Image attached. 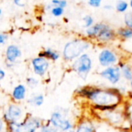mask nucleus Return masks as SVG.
Instances as JSON below:
<instances>
[{"instance_id": "nucleus-11", "label": "nucleus", "mask_w": 132, "mask_h": 132, "mask_svg": "<svg viewBox=\"0 0 132 132\" xmlns=\"http://www.w3.org/2000/svg\"><path fill=\"white\" fill-rule=\"evenodd\" d=\"M25 95H26V87L23 85L19 84L14 88L12 92V97L15 100L21 101L24 99Z\"/></svg>"}, {"instance_id": "nucleus-3", "label": "nucleus", "mask_w": 132, "mask_h": 132, "mask_svg": "<svg viewBox=\"0 0 132 132\" xmlns=\"http://www.w3.org/2000/svg\"><path fill=\"white\" fill-rule=\"evenodd\" d=\"M92 67V62L87 54H82L73 63V67L80 78L86 80Z\"/></svg>"}, {"instance_id": "nucleus-8", "label": "nucleus", "mask_w": 132, "mask_h": 132, "mask_svg": "<svg viewBox=\"0 0 132 132\" xmlns=\"http://www.w3.org/2000/svg\"><path fill=\"white\" fill-rule=\"evenodd\" d=\"M100 63L104 67L113 65L117 61L115 54L109 50H104L99 55Z\"/></svg>"}, {"instance_id": "nucleus-5", "label": "nucleus", "mask_w": 132, "mask_h": 132, "mask_svg": "<svg viewBox=\"0 0 132 132\" xmlns=\"http://www.w3.org/2000/svg\"><path fill=\"white\" fill-rule=\"evenodd\" d=\"M50 122L54 128H59L64 131H67L69 130H71L72 128V125L70 122V121L66 119L59 112H54L51 115Z\"/></svg>"}, {"instance_id": "nucleus-22", "label": "nucleus", "mask_w": 132, "mask_h": 132, "mask_svg": "<svg viewBox=\"0 0 132 132\" xmlns=\"http://www.w3.org/2000/svg\"><path fill=\"white\" fill-rule=\"evenodd\" d=\"M27 84H28L29 87L33 88V87H35L37 86V84H38V80H37L36 79L33 78V77H30V78H29V79L27 80Z\"/></svg>"}, {"instance_id": "nucleus-12", "label": "nucleus", "mask_w": 132, "mask_h": 132, "mask_svg": "<svg viewBox=\"0 0 132 132\" xmlns=\"http://www.w3.org/2000/svg\"><path fill=\"white\" fill-rule=\"evenodd\" d=\"M108 26L105 24H102V23L96 24L94 26H91L88 29H87V34L90 36H97L101 31H102L104 29L108 28Z\"/></svg>"}, {"instance_id": "nucleus-29", "label": "nucleus", "mask_w": 132, "mask_h": 132, "mask_svg": "<svg viewBox=\"0 0 132 132\" xmlns=\"http://www.w3.org/2000/svg\"><path fill=\"white\" fill-rule=\"evenodd\" d=\"M128 114H129V117H130L131 120L132 121V104L128 108Z\"/></svg>"}, {"instance_id": "nucleus-9", "label": "nucleus", "mask_w": 132, "mask_h": 132, "mask_svg": "<svg viewBox=\"0 0 132 132\" xmlns=\"http://www.w3.org/2000/svg\"><path fill=\"white\" fill-rule=\"evenodd\" d=\"M22 115V110L16 105H10L7 110L5 118L9 121H16ZM12 121V122H13Z\"/></svg>"}, {"instance_id": "nucleus-2", "label": "nucleus", "mask_w": 132, "mask_h": 132, "mask_svg": "<svg viewBox=\"0 0 132 132\" xmlns=\"http://www.w3.org/2000/svg\"><path fill=\"white\" fill-rule=\"evenodd\" d=\"M89 47V43L86 41L76 39L66 44L63 50V56L67 60H73Z\"/></svg>"}, {"instance_id": "nucleus-28", "label": "nucleus", "mask_w": 132, "mask_h": 132, "mask_svg": "<svg viewBox=\"0 0 132 132\" xmlns=\"http://www.w3.org/2000/svg\"><path fill=\"white\" fill-rule=\"evenodd\" d=\"M14 3L18 6H24V4L21 3V0H14Z\"/></svg>"}, {"instance_id": "nucleus-18", "label": "nucleus", "mask_w": 132, "mask_h": 132, "mask_svg": "<svg viewBox=\"0 0 132 132\" xmlns=\"http://www.w3.org/2000/svg\"><path fill=\"white\" fill-rule=\"evenodd\" d=\"M128 6V3H127L126 2H125V1H119V2L117 3L116 8H117V10H118V12H125V11L127 10Z\"/></svg>"}, {"instance_id": "nucleus-31", "label": "nucleus", "mask_w": 132, "mask_h": 132, "mask_svg": "<svg viewBox=\"0 0 132 132\" xmlns=\"http://www.w3.org/2000/svg\"><path fill=\"white\" fill-rule=\"evenodd\" d=\"M130 5H131V7L132 8V0H131V3H130Z\"/></svg>"}, {"instance_id": "nucleus-24", "label": "nucleus", "mask_w": 132, "mask_h": 132, "mask_svg": "<svg viewBox=\"0 0 132 132\" xmlns=\"http://www.w3.org/2000/svg\"><path fill=\"white\" fill-rule=\"evenodd\" d=\"M52 2H53V4H54L57 6L62 7V8H64L67 6V1H65V0H53Z\"/></svg>"}, {"instance_id": "nucleus-25", "label": "nucleus", "mask_w": 132, "mask_h": 132, "mask_svg": "<svg viewBox=\"0 0 132 132\" xmlns=\"http://www.w3.org/2000/svg\"><path fill=\"white\" fill-rule=\"evenodd\" d=\"M40 132H57L56 128L51 126H43L41 128Z\"/></svg>"}, {"instance_id": "nucleus-27", "label": "nucleus", "mask_w": 132, "mask_h": 132, "mask_svg": "<svg viewBox=\"0 0 132 132\" xmlns=\"http://www.w3.org/2000/svg\"><path fill=\"white\" fill-rule=\"evenodd\" d=\"M7 38H8V36L6 35H5L3 33H1L0 34V43L1 44H4L5 41L7 39Z\"/></svg>"}, {"instance_id": "nucleus-30", "label": "nucleus", "mask_w": 132, "mask_h": 132, "mask_svg": "<svg viewBox=\"0 0 132 132\" xmlns=\"http://www.w3.org/2000/svg\"><path fill=\"white\" fill-rule=\"evenodd\" d=\"M5 77V72L3 70H0V80H2Z\"/></svg>"}, {"instance_id": "nucleus-13", "label": "nucleus", "mask_w": 132, "mask_h": 132, "mask_svg": "<svg viewBox=\"0 0 132 132\" xmlns=\"http://www.w3.org/2000/svg\"><path fill=\"white\" fill-rule=\"evenodd\" d=\"M114 32L109 29V27L104 29L102 31H101L99 32V34L97 35V37L99 39L102 40V41H108L110 39H111L114 37Z\"/></svg>"}, {"instance_id": "nucleus-17", "label": "nucleus", "mask_w": 132, "mask_h": 132, "mask_svg": "<svg viewBox=\"0 0 132 132\" xmlns=\"http://www.w3.org/2000/svg\"><path fill=\"white\" fill-rule=\"evenodd\" d=\"M77 132H94V128L89 123H83L78 127Z\"/></svg>"}, {"instance_id": "nucleus-19", "label": "nucleus", "mask_w": 132, "mask_h": 132, "mask_svg": "<svg viewBox=\"0 0 132 132\" xmlns=\"http://www.w3.org/2000/svg\"><path fill=\"white\" fill-rule=\"evenodd\" d=\"M125 22L129 29H132V12H128L125 14Z\"/></svg>"}, {"instance_id": "nucleus-32", "label": "nucleus", "mask_w": 132, "mask_h": 132, "mask_svg": "<svg viewBox=\"0 0 132 132\" xmlns=\"http://www.w3.org/2000/svg\"><path fill=\"white\" fill-rule=\"evenodd\" d=\"M131 87H132V80H131Z\"/></svg>"}, {"instance_id": "nucleus-10", "label": "nucleus", "mask_w": 132, "mask_h": 132, "mask_svg": "<svg viewBox=\"0 0 132 132\" xmlns=\"http://www.w3.org/2000/svg\"><path fill=\"white\" fill-rule=\"evenodd\" d=\"M21 56V51L15 45H10L6 50V59L9 62L13 63L15 60Z\"/></svg>"}, {"instance_id": "nucleus-16", "label": "nucleus", "mask_w": 132, "mask_h": 132, "mask_svg": "<svg viewBox=\"0 0 132 132\" xmlns=\"http://www.w3.org/2000/svg\"><path fill=\"white\" fill-rule=\"evenodd\" d=\"M121 72L125 79L132 80V70L129 66L123 65L121 67Z\"/></svg>"}, {"instance_id": "nucleus-4", "label": "nucleus", "mask_w": 132, "mask_h": 132, "mask_svg": "<svg viewBox=\"0 0 132 132\" xmlns=\"http://www.w3.org/2000/svg\"><path fill=\"white\" fill-rule=\"evenodd\" d=\"M40 126V121L36 118H30L22 123L12 122L9 125L11 132H34Z\"/></svg>"}, {"instance_id": "nucleus-21", "label": "nucleus", "mask_w": 132, "mask_h": 132, "mask_svg": "<svg viewBox=\"0 0 132 132\" xmlns=\"http://www.w3.org/2000/svg\"><path fill=\"white\" fill-rule=\"evenodd\" d=\"M51 12L54 16H60L63 13V8L60 6H55L53 8Z\"/></svg>"}, {"instance_id": "nucleus-33", "label": "nucleus", "mask_w": 132, "mask_h": 132, "mask_svg": "<svg viewBox=\"0 0 132 132\" xmlns=\"http://www.w3.org/2000/svg\"><path fill=\"white\" fill-rule=\"evenodd\" d=\"M125 132H127V131H125Z\"/></svg>"}, {"instance_id": "nucleus-20", "label": "nucleus", "mask_w": 132, "mask_h": 132, "mask_svg": "<svg viewBox=\"0 0 132 132\" xmlns=\"http://www.w3.org/2000/svg\"><path fill=\"white\" fill-rule=\"evenodd\" d=\"M119 34L125 38H132V29H121L119 31Z\"/></svg>"}, {"instance_id": "nucleus-6", "label": "nucleus", "mask_w": 132, "mask_h": 132, "mask_svg": "<svg viewBox=\"0 0 132 132\" xmlns=\"http://www.w3.org/2000/svg\"><path fill=\"white\" fill-rule=\"evenodd\" d=\"M101 77L107 79L111 84H116L121 78V70L118 67H110L104 70L101 73Z\"/></svg>"}, {"instance_id": "nucleus-14", "label": "nucleus", "mask_w": 132, "mask_h": 132, "mask_svg": "<svg viewBox=\"0 0 132 132\" xmlns=\"http://www.w3.org/2000/svg\"><path fill=\"white\" fill-rule=\"evenodd\" d=\"M39 56H42V57H47V58L51 59V60H56L59 58L60 56H59V54H58L56 52L52 50L51 49H47V50H46L45 51H43V53H39Z\"/></svg>"}, {"instance_id": "nucleus-1", "label": "nucleus", "mask_w": 132, "mask_h": 132, "mask_svg": "<svg viewBox=\"0 0 132 132\" xmlns=\"http://www.w3.org/2000/svg\"><path fill=\"white\" fill-rule=\"evenodd\" d=\"M82 94L97 106H115L120 101V97L117 93L108 90H84Z\"/></svg>"}, {"instance_id": "nucleus-15", "label": "nucleus", "mask_w": 132, "mask_h": 132, "mask_svg": "<svg viewBox=\"0 0 132 132\" xmlns=\"http://www.w3.org/2000/svg\"><path fill=\"white\" fill-rule=\"evenodd\" d=\"M29 102L30 104H32L34 106H40L43 104L44 102V97L42 94H38L36 96H33L29 101Z\"/></svg>"}, {"instance_id": "nucleus-7", "label": "nucleus", "mask_w": 132, "mask_h": 132, "mask_svg": "<svg viewBox=\"0 0 132 132\" xmlns=\"http://www.w3.org/2000/svg\"><path fill=\"white\" fill-rule=\"evenodd\" d=\"M32 64L36 74L39 76H43L49 67V62L45 57L39 56L32 60Z\"/></svg>"}, {"instance_id": "nucleus-23", "label": "nucleus", "mask_w": 132, "mask_h": 132, "mask_svg": "<svg viewBox=\"0 0 132 132\" xmlns=\"http://www.w3.org/2000/svg\"><path fill=\"white\" fill-rule=\"evenodd\" d=\"M84 20L85 22V27H90L92 26L93 22H94V19L90 15H87L84 18Z\"/></svg>"}, {"instance_id": "nucleus-26", "label": "nucleus", "mask_w": 132, "mask_h": 132, "mask_svg": "<svg viewBox=\"0 0 132 132\" xmlns=\"http://www.w3.org/2000/svg\"><path fill=\"white\" fill-rule=\"evenodd\" d=\"M88 3L90 6L99 7L101 3V0H88Z\"/></svg>"}]
</instances>
